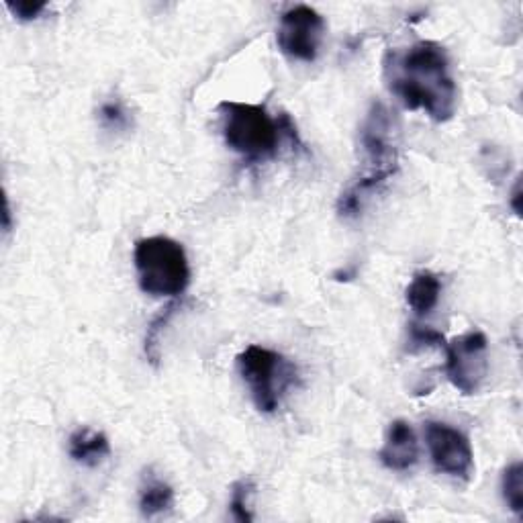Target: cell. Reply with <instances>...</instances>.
Here are the masks:
<instances>
[{"label":"cell","mask_w":523,"mask_h":523,"mask_svg":"<svg viewBox=\"0 0 523 523\" xmlns=\"http://www.w3.org/2000/svg\"><path fill=\"white\" fill-rule=\"evenodd\" d=\"M501 487H503V499L507 507L517 517H521L523 515V464L521 462H513L505 468Z\"/></svg>","instance_id":"cell-13"},{"label":"cell","mask_w":523,"mask_h":523,"mask_svg":"<svg viewBox=\"0 0 523 523\" xmlns=\"http://www.w3.org/2000/svg\"><path fill=\"white\" fill-rule=\"evenodd\" d=\"M440 295L442 280L434 272L423 270L413 276L411 284L407 287V305L417 317H425L436 309Z\"/></svg>","instance_id":"cell-11"},{"label":"cell","mask_w":523,"mask_h":523,"mask_svg":"<svg viewBox=\"0 0 523 523\" xmlns=\"http://www.w3.org/2000/svg\"><path fill=\"white\" fill-rule=\"evenodd\" d=\"M176 309H180L178 303H170L158 317L152 319L148 325V334H146V356L152 366L160 364V342H162V329L168 325V321L174 317Z\"/></svg>","instance_id":"cell-14"},{"label":"cell","mask_w":523,"mask_h":523,"mask_svg":"<svg viewBox=\"0 0 523 523\" xmlns=\"http://www.w3.org/2000/svg\"><path fill=\"white\" fill-rule=\"evenodd\" d=\"M325 35L323 17L305 5L293 7L280 17L276 43L280 52L297 62H315Z\"/></svg>","instance_id":"cell-7"},{"label":"cell","mask_w":523,"mask_h":523,"mask_svg":"<svg viewBox=\"0 0 523 523\" xmlns=\"http://www.w3.org/2000/svg\"><path fill=\"white\" fill-rule=\"evenodd\" d=\"M378 458L389 470H397V472L409 470L417 464L419 444L413 427L407 421L397 419L391 423L385 446L380 448Z\"/></svg>","instance_id":"cell-9"},{"label":"cell","mask_w":523,"mask_h":523,"mask_svg":"<svg viewBox=\"0 0 523 523\" xmlns=\"http://www.w3.org/2000/svg\"><path fill=\"white\" fill-rule=\"evenodd\" d=\"M385 78L389 90L409 111H423L436 123L454 117L458 88L448 52L440 43L417 41L403 52H389Z\"/></svg>","instance_id":"cell-1"},{"label":"cell","mask_w":523,"mask_h":523,"mask_svg":"<svg viewBox=\"0 0 523 523\" xmlns=\"http://www.w3.org/2000/svg\"><path fill=\"white\" fill-rule=\"evenodd\" d=\"M237 368L262 413H274L284 391L297 383V366L262 346H248L237 356Z\"/></svg>","instance_id":"cell-5"},{"label":"cell","mask_w":523,"mask_h":523,"mask_svg":"<svg viewBox=\"0 0 523 523\" xmlns=\"http://www.w3.org/2000/svg\"><path fill=\"white\" fill-rule=\"evenodd\" d=\"M68 452L72 460L92 468L99 466L111 454V444L105 434L94 432L90 427H80L68 440Z\"/></svg>","instance_id":"cell-10"},{"label":"cell","mask_w":523,"mask_h":523,"mask_svg":"<svg viewBox=\"0 0 523 523\" xmlns=\"http://www.w3.org/2000/svg\"><path fill=\"white\" fill-rule=\"evenodd\" d=\"M446 374L462 395L477 393L489 372V342L483 331H468L446 344Z\"/></svg>","instance_id":"cell-6"},{"label":"cell","mask_w":523,"mask_h":523,"mask_svg":"<svg viewBox=\"0 0 523 523\" xmlns=\"http://www.w3.org/2000/svg\"><path fill=\"white\" fill-rule=\"evenodd\" d=\"M5 231L7 233L11 231V207H9V201H5Z\"/></svg>","instance_id":"cell-20"},{"label":"cell","mask_w":523,"mask_h":523,"mask_svg":"<svg viewBox=\"0 0 523 523\" xmlns=\"http://www.w3.org/2000/svg\"><path fill=\"white\" fill-rule=\"evenodd\" d=\"M223 117V137L229 150L248 162L274 158L280 144V121H274L266 107L252 103L223 101L219 105Z\"/></svg>","instance_id":"cell-3"},{"label":"cell","mask_w":523,"mask_h":523,"mask_svg":"<svg viewBox=\"0 0 523 523\" xmlns=\"http://www.w3.org/2000/svg\"><path fill=\"white\" fill-rule=\"evenodd\" d=\"M139 287L152 297H178L190 282V266L184 248L164 235L146 237L133 252Z\"/></svg>","instance_id":"cell-4"},{"label":"cell","mask_w":523,"mask_h":523,"mask_svg":"<svg viewBox=\"0 0 523 523\" xmlns=\"http://www.w3.org/2000/svg\"><path fill=\"white\" fill-rule=\"evenodd\" d=\"M254 483L250 479H242L237 481L233 485V491H231V513L237 521H244V523H250L254 519L252 511H250V497L254 495Z\"/></svg>","instance_id":"cell-15"},{"label":"cell","mask_w":523,"mask_h":523,"mask_svg":"<svg viewBox=\"0 0 523 523\" xmlns=\"http://www.w3.org/2000/svg\"><path fill=\"white\" fill-rule=\"evenodd\" d=\"M425 442L438 472L462 481L472 479L474 456L468 438L460 430L442 421H427Z\"/></svg>","instance_id":"cell-8"},{"label":"cell","mask_w":523,"mask_h":523,"mask_svg":"<svg viewBox=\"0 0 523 523\" xmlns=\"http://www.w3.org/2000/svg\"><path fill=\"white\" fill-rule=\"evenodd\" d=\"M409 342L413 348H446V338L432 327H421L411 323Z\"/></svg>","instance_id":"cell-17"},{"label":"cell","mask_w":523,"mask_h":523,"mask_svg":"<svg viewBox=\"0 0 523 523\" xmlns=\"http://www.w3.org/2000/svg\"><path fill=\"white\" fill-rule=\"evenodd\" d=\"M360 144L366 170L340 197L338 211L342 217H356L372 190L380 188L399 172L397 127L391 111L383 103H372L360 129Z\"/></svg>","instance_id":"cell-2"},{"label":"cell","mask_w":523,"mask_h":523,"mask_svg":"<svg viewBox=\"0 0 523 523\" xmlns=\"http://www.w3.org/2000/svg\"><path fill=\"white\" fill-rule=\"evenodd\" d=\"M519 199H521V186H519V182H517V184H515V190H513V199H511V207H513V211H515L517 215L521 213Z\"/></svg>","instance_id":"cell-19"},{"label":"cell","mask_w":523,"mask_h":523,"mask_svg":"<svg viewBox=\"0 0 523 523\" xmlns=\"http://www.w3.org/2000/svg\"><path fill=\"white\" fill-rule=\"evenodd\" d=\"M174 505V489L162 481L152 470L146 472L139 489V509L144 517H156Z\"/></svg>","instance_id":"cell-12"},{"label":"cell","mask_w":523,"mask_h":523,"mask_svg":"<svg viewBox=\"0 0 523 523\" xmlns=\"http://www.w3.org/2000/svg\"><path fill=\"white\" fill-rule=\"evenodd\" d=\"M103 127L111 131H127L131 127V117L119 101H109L99 111Z\"/></svg>","instance_id":"cell-16"},{"label":"cell","mask_w":523,"mask_h":523,"mask_svg":"<svg viewBox=\"0 0 523 523\" xmlns=\"http://www.w3.org/2000/svg\"><path fill=\"white\" fill-rule=\"evenodd\" d=\"M5 7H7L19 21H33V19H37V17L47 9L45 3H27V0H19V3H11V0H7Z\"/></svg>","instance_id":"cell-18"}]
</instances>
